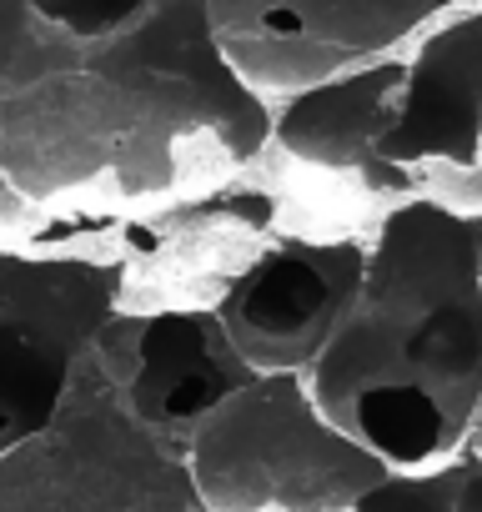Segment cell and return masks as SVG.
<instances>
[{
	"label": "cell",
	"instance_id": "obj_2",
	"mask_svg": "<svg viewBox=\"0 0 482 512\" xmlns=\"http://www.w3.org/2000/svg\"><path fill=\"white\" fill-rule=\"evenodd\" d=\"M482 216L397 201L367 246L362 287L307 372L332 427L392 472L442 467L482 397Z\"/></svg>",
	"mask_w": 482,
	"mask_h": 512
},
{
	"label": "cell",
	"instance_id": "obj_12",
	"mask_svg": "<svg viewBox=\"0 0 482 512\" xmlns=\"http://www.w3.org/2000/svg\"><path fill=\"white\" fill-rule=\"evenodd\" d=\"M462 462H442L427 472H387L372 492L357 497L352 512H457Z\"/></svg>",
	"mask_w": 482,
	"mask_h": 512
},
{
	"label": "cell",
	"instance_id": "obj_7",
	"mask_svg": "<svg viewBox=\"0 0 482 512\" xmlns=\"http://www.w3.org/2000/svg\"><path fill=\"white\" fill-rule=\"evenodd\" d=\"M367 272L362 241H267L211 302L257 377H307Z\"/></svg>",
	"mask_w": 482,
	"mask_h": 512
},
{
	"label": "cell",
	"instance_id": "obj_15",
	"mask_svg": "<svg viewBox=\"0 0 482 512\" xmlns=\"http://www.w3.org/2000/svg\"><path fill=\"white\" fill-rule=\"evenodd\" d=\"M467 457H477L482 462V397H477V412H472V427H467Z\"/></svg>",
	"mask_w": 482,
	"mask_h": 512
},
{
	"label": "cell",
	"instance_id": "obj_17",
	"mask_svg": "<svg viewBox=\"0 0 482 512\" xmlns=\"http://www.w3.org/2000/svg\"><path fill=\"white\" fill-rule=\"evenodd\" d=\"M196 512H206V507H196Z\"/></svg>",
	"mask_w": 482,
	"mask_h": 512
},
{
	"label": "cell",
	"instance_id": "obj_13",
	"mask_svg": "<svg viewBox=\"0 0 482 512\" xmlns=\"http://www.w3.org/2000/svg\"><path fill=\"white\" fill-rule=\"evenodd\" d=\"M31 6H36V16H46L51 26L96 41V36H111V31L131 26V21L141 16L146 0H31Z\"/></svg>",
	"mask_w": 482,
	"mask_h": 512
},
{
	"label": "cell",
	"instance_id": "obj_14",
	"mask_svg": "<svg viewBox=\"0 0 482 512\" xmlns=\"http://www.w3.org/2000/svg\"><path fill=\"white\" fill-rule=\"evenodd\" d=\"M457 512H482V462L462 457V487H457Z\"/></svg>",
	"mask_w": 482,
	"mask_h": 512
},
{
	"label": "cell",
	"instance_id": "obj_9",
	"mask_svg": "<svg viewBox=\"0 0 482 512\" xmlns=\"http://www.w3.org/2000/svg\"><path fill=\"white\" fill-rule=\"evenodd\" d=\"M407 61L382 56L367 66H352L342 76H327L317 86H302L272 111V141L307 171L352 181L362 196H412V171L387 166L377 156V141L387 136L397 116Z\"/></svg>",
	"mask_w": 482,
	"mask_h": 512
},
{
	"label": "cell",
	"instance_id": "obj_8",
	"mask_svg": "<svg viewBox=\"0 0 482 512\" xmlns=\"http://www.w3.org/2000/svg\"><path fill=\"white\" fill-rule=\"evenodd\" d=\"M86 357L126 402V412L181 452L236 387L257 377L226 342L211 307L116 312Z\"/></svg>",
	"mask_w": 482,
	"mask_h": 512
},
{
	"label": "cell",
	"instance_id": "obj_1",
	"mask_svg": "<svg viewBox=\"0 0 482 512\" xmlns=\"http://www.w3.org/2000/svg\"><path fill=\"white\" fill-rule=\"evenodd\" d=\"M272 106L231 71L211 0H146L111 36H71L0 0V201L131 221L206 196L262 156Z\"/></svg>",
	"mask_w": 482,
	"mask_h": 512
},
{
	"label": "cell",
	"instance_id": "obj_11",
	"mask_svg": "<svg viewBox=\"0 0 482 512\" xmlns=\"http://www.w3.org/2000/svg\"><path fill=\"white\" fill-rule=\"evenodd\" d=\"M387 166H477L482 161V11L422 36L407 61L397 116L377 141Z\"/></svg>",
	"mask_w": 482,
	"mask_h": 512
},
{
	"label": "cell",
	"instance_id": "obj_16",
	"mask_svg": "<svg viewBox=\"0 0 482 512\" xmlns=\"http://www.w3.org/2000/svg\"><path fill=\"white\" fill-rule=\"evenodd\" d=\"M477 277H482V251H477Z\"/></svg>",
	"mask_w": 482,
	"mask_h": 512
},
{
	"label": "cell",
	"instance_id": "obj_6",
	"mask_svg": "<svg viewBox=\"0 0 482 512\" xmlns=\"http://www.w3.org/2000/svg\"><path fill=\"white\" fill-rule=\"evenodd\" d=\"M452 0H211V31L257 96H292L392 56Z\"/></svg>",
	"mask_w": 482,
	"mask_h": 512
},
{
	"label": "cell",
	"instance_id": "obj_5",
	"mask_svg": "<svg viewBox=\"0 0 482 512\" xmlns=\"http://www.w3.org/2000/svg\"><path fill=\"white\" fill-rule=\"evenodd\" d=\"M121 292L116 262L0 251V457L61 412L76 362L121 312Z\"/></svg>",
	"mask_w": 482,
	"mask_h": 512
},
{
	"label": "cell",
	"instance_id": "obj_10",
	"mask_svg": "<svg viewBox=\"0 0 482 512\" xmlns=\"http://www.w3.org/2000/svg\"><path fill=\"white\" fill-rule=\"evenodd\" d=\"M277 206L267 191L252 186H216L191 201H171L156 211H141L126 221V277H151L161 292H171L166 307H201L196 297L211 287L216 297L226 282L262 251V236L272 231Z\"/></svg>",
	"mask_w": 482,
	"mask_h": 512
},
{
	"label": "cell",
	"instance_id": "obj_3",
	"mask_svg": "<svg viewBox=\"0 0 482 512\" xmlns=\"http://www.w3.org/2000/svg\"><path fill=\"white\" fill-rule=\"evenodd\" d=\"M206 512H352L392 467L322 417L307 377H252L191 437Z\"/></svg>",
	"mask_w": 482,
	"mask_h": 512
},
{
	"label": "cell",
	"instance_id": "obj_4",
	"mask_svg": "<svg viewBox=\"0 0 482 512\" xmlns=\"http://www.w3.org/2000/svg\"><path fill=\"white\" fill-rule=\"evenodd\" d=\"M186 452L146 432L111 382L76 362L61 412L0 457V512H196Z\"/></svg>",
	"mask_w": 482,
	"mask_h": 512
}]
</instances>
